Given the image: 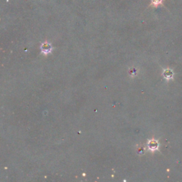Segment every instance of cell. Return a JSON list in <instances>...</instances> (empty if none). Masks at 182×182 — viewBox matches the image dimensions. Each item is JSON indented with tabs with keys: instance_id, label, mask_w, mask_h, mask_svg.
<instances>
[{
	"instance_id": "cell-3",
	"label": "cell",
	"mask_w": 182,
	"mask_h": 182,
	"mask_svg": "<svg viewBox=\"0 0 182 182\" xmlns=\"http://www.w3.org/2000/svg\"><path fill=\"white\" fill-rule=\"evenodd\" d=\"M162 1H163V0H151L152 4H153L154 6H159V4H162Z\"/></svg>"
},
{
	"instance_id": "cell-1",
	"label": "cell",
	"mask_w": 182,
	"mask_h": 182,
	"mask_svg": "<svg viewBox=\"0 0 182 182\" xmlns=\"http://www.w3.org/2000/svg\"><path fill=\"white\" fill-rule=\"evenodd\" d=\"M53 50V48H52L51 44H50L49 43H43V44L41 46V51L44 54H48L51 53Z\"/></svg>"
},
{
	"instance_id": "cell-4",
	"label": "cell",
	"mask_w": 182,
	"mask_h": 182,
	"mask_svg": "<svg viewBox=\"0 0 182 182\" xmlns=\"http://www.w3.org/2000/svg\"><path fill=\"white\" fill-rule=\"evenodd\" d=\"M130 73H132V74H133V75L136 74V70L134 69V68H132V69L130 70Z\"/></svg>"
},
{
	"instance_id": "cell-2",
	"label": "cell",
	"mask_w": 182,
	"mask_h": 182,
	"mask_svg": "<svg viewBox=\"0 0 182 182\" xmlns=\"http://www.w3.org/2000/svg\"><path fill=\"white\" fill-rule=\"evenodd\" d=\"M148 147H149V148L150 149V150H156V149H157V147H158V144H157V142L152 140V141H150V142H149Z\"/></svg>"
}]
</instances>
